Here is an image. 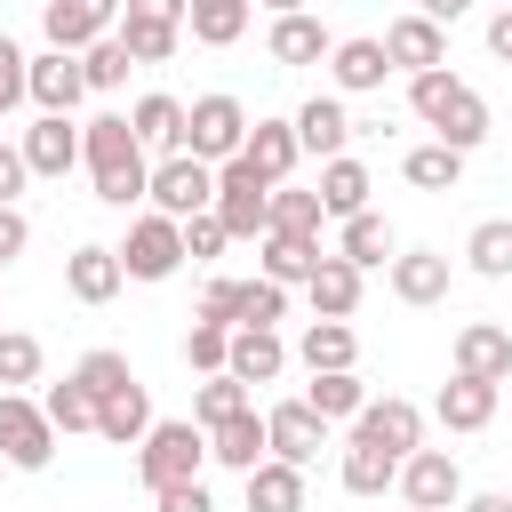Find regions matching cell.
Wrapping results in <instances>:
<instances>
[{
    "instance_id": "1",
    "label": "cell",
    "mask_w": 512,
    "mask_h": 512,
    "mask_svg": "<svg viewBox=\"0 0 512 512\" xmlns=\"http://www.w3.org/2000/svg\"><path fill=\"white\" fill-rule=\"evenodd\" d=\"M80 168H88V184H96L104 208H136L144 184H152V160H144L128 112H96V120H80Z\"/></svg>"
},
{
    "instance_id": "2",
    "label": "cell",
    "mask_w": 512,
    "mask_h": 512,
    "mask_svg": "<svg viewBox=\"0 0 512 512\" xmlns=\"http://www.w3.org/2000/svg\"><path fill=\"white\" fill-rule=\"evenodd\" d=\"M408 112L432 128V144H456V152H472V144L488 136V96H480L472 80H456L448 64L408 72Z\"/></svg>"
},
{
    "instance_id": "3",
    "label": "cell",
    "mask_w": 512,
    "mask_h": 512,
    "mask_svg": "<svg viewBox=\"0 0 512 512\" xmlns=\"http://www.w3.org/2000/svg\"><path fill=\"white\" fill-rule=\"evenodd\" d=\"M200 464H208V432H200L192 416H152V432L136 440V472H144V488L200 480Z\"/></svg>"
},
{
    "instance_id": "4",
    "label": "cell",
    "mask_w": 512,
    "mask_h": 512,
    "mask_svg": "<svg viewBox=\"0 0 512 512\" xmlns=\"http://www.w3.org/2000/svg\"><path fill=\"white\" fill-rule=\"evenodd\" d=\"M216 224L232 232V240H264V224H272V184L232 152V160H216Z\"/></svg>"
},
{
    "instance_id": "5",
    "label": "cell",
    "mask_w": 512,
    "mask_h": 512,
    "mask_svg": "<svg viewBox=\"0 0 512 512\" xmlns=\"http://www.w3.org/2000/svg\"><path fill=\"white\" fill-rule=\"evenodd\" d=\"M112 256H120L128 280H168V272L184 264V224L160 216V208H144V216H128V240H120Z\"/></svg>"
},
{
    "instance_id": "6",
    "label": "cell",
    "mask_w": 512,
    "mask_h": 512,
    "mask_svg": "<svg viewBox=\"0 0 512 512\" xmlns=\"http://www.w3.org/2000/svg\"><path fill=\"white\" fill-rule=\"evenodd\" d=\"M240 144H248V112H240V96H224V88H216V96L184 104V152H192V160H208V168H216V160H232Z\"/></svg>"
},
{
    "instance_id": "7",
    "label": "cell",
    "mask_w": 512,
    "mask_h": 512,
    "mask_svg": "<svg viewBox=\"0 0 512 512\" xmlns=\"http://www.w3.org/2000/svg\"><path fill=\"white\" fill-rule=\"evenodd\" d=\"M392 488H400V504H408V512H456L464 472H456V456H448V448H408V456H400V472H392Z\"/></svg>"
},
{
    "instance_id": "8",
    "label": "cell",
    "mask_w": 512,
    "mask_h": 512,
    "mask_svg": "<svg viewBox=\"0 0 512 512\" xmlns=\"http://www.w3.org/2000/svg\"><path fill=\"white\" fill-rule=\"evenodd\" d=\"M144 200L160 208V216H200L208 200H216V168L208 160H192V152H160V168H152V184H144Z\"/></svg>"
},
{
    "instance_id": "9",
    "label": "cell",
    "mask_w": 512,
    "mask_h": 512,
    "mask_svg": "<svg viewBox=\"0 0 512 512\" xmlns=\"http://www.w3.org/2000/svg\"><path fill=\"white\" fill-rule=\"evenodd\" d=\"M48 456H56V424H48V408L24 400V392H0V464L40 472Z\"/></svg>"
},
{
    "instance_id": "10",
    "label": "cell",
    "mask_w": 512,
    "mask_h": 512,
    "mask_svg": "<svg viewBox=\"0 0 512 512\" xmlns=\"http://www.w3.org/2000/svg\"><path fill=\"white\" fill-rule=\"evenodd\" d=\"M264 448H272L280 464H312V456L328 448V416L304 408V400H272V408H264Z\"/></svg>"
},
{
    "instance_id": "11",
    "label": "cell",
    "mask_w": 512,
    "mask_h": 512,
    "mask_svg": "<svg viewBox=\"0 0 512 512\" xmlns=\"http://www.w3.org/2000/svg\"><path fill=\"white\" fill-rule=\"evenodd\" d=\"M80 96H88V80H80L72 48H48V56L24 64V104L32 112H80Z\"/></svg>"
},
{
    "instance_id": "12",
    "label": "cell",
    "mask_w": 512,
    "mask_h": 512,
    "mask_svg": "<svg viewBox=\"0 0 512 512\" xmlns=\"http://www.w3.org/2000/svg\"><path fill=\"white\" fill-rule=\"evenodd\" d=\"M16 152H24L32 176H72V168H80V120H72V112H40Z\"/></svg>"
},
{
    "instance_id": "13",
    "label": "cell",
    "mask_w": 512,
    "mask_h": 512,
    "mask_svg": "<svg viewBox=\"0 0 512 512\" xmlns=\"http://www.w3.org/2000/svg\"><path fill=\"white\" fill-rule=\"evenodd\" d=\"M352 432H360V440H376V448H392V456H408V448H424V408H416V400H400V392H384V400H360Z\"/></svg>"
},
{
    "instance_id": "14",
    "label": "cell",
    "mask_w": 512,
    "mask_h": 512,
    "mask_svg": "<svg viewBox=\"0 0 512 512\" xmlns=\"http://www.w3.org/2000/svg\"><path fill=\"white\" fill-rule=\"evenodd\" d=\"M112 16H120V0H48L40 8V32H48V48H88V40H104L112 32Z\"/></svg>"
},
{
    "instance_id": "15",
    "label": "cell",
    "mask_w": 512,
    "mask_h": 512,
    "mask_svg": "<svg viewBox=\"0 0 512 512\" xmlns=\"http://www.w3.org/2000/svg\"><path fill=\"white\" fill-rule=\"evenodd\" d=\"M384 56H392V72H432V64H448V32L408 8V16L384 24Z\"/></svg>"
},
{
    "instance_id": "16",
    "label": "cell",
    "mask_w": 512,
    "mask_h": 512,
    "mask_svg": "<svg viewBox=\"0 0 512 512\" xmlns=\"http://www.w3.org/2000/svg\"><path fill=\"white\" fill-rule=\"evenodd\" d=\"M120 280H128V272H120V256H112L104 240H80V248L64 256V296H72V304H112Z\"/></svg>"
},
{
    "instance_id": "17",
    "label": "cell",
    "mask_w": 512,
    "mask_h": 512,
    "mask_svg": "<svg viewBox=\"0 0 512 512\" xmlns=\"http://www.w3.org/2000/svg\"><path fill=\"white\" fill-rule=\"evenodd\" d=\"M360 288H368V272L344 264L336 248H320V264H312V280H304L312 312H320V320H352V312H360Z\"/></svg>"
},
{
    "instance_id": "18",
    "label": "cell",
    "mask_w": 512,
    "mask_h": 512,
    "mask_svg": "<svg viewBox=\"0 0 512 512\" xmlns=\"http://www.w3.org/2000/svg\"><path fill=\"white\" fill-rule=\"evenodd\" d=\"M264 48H272V64H328V24L312 16V8H288V16H272V32H264Z\"/></svg>"
},
{
    "instance_id": "19",
    "label": "cell",
    "mask_w": 512,
    "mask_h": 512,
    "mask_svg": "<svg viewBox=\"0 0 512 512\" xmlns=\"http://www.w3.org/2000/svg\"><path fill=\"white\" fill-rule=\"evenodd\" d=\"M384 72H392V56H384V40H368V32L328 48V80H336L344 96H376V88H384Z\"/></svg>"
},
{
    "instance_id": "20",
    "label": "cell",
    "mask_w": 512,
    "mask_h": 512,
    "mask_svg": "<svg viewBox=\"0 0 512 512\" xmlns=\"http://www.w3.org/2000/svg\"><path fill=\"white\" fill-rule=\"evenodd\" d=\"M456 376L504 384V376H512V336H504L496 320H464V328H456Z\"/></svg>"
},
{
    "instance_id": "21",
    "label": "cell",
    "mask_w": 512,
    "mask_h": 512,
    "mask_svg": "<svg viewBox=\"0 0 512 512\" xmlns=\"http://www.w3.org/2000/svg\"><path fill=\"white\" fill-rule=\"evenodd\" d=\"M432 416H440L448 432H488V424H496V384H488V376H448L440 400H432Z\"/></svg>"
},
{
    "instance_id": "22",
    "label": "cell",
    "mask_w": 512,
    "mask_h": 512,
    "mask_svg": "<svg viewBox=\"0 0 512 512\" xmlns=\"http://www.w3.org/2000/svg\"><path fill=\"white\" fill-rule=\"evenodd\" d=\"M288 128H296V152H312V160H336V152L352 144V112H344L336 96H312Z\"/></svg>"
},
{
    "instance_id": "23",
    "label": "cell",
    "mask_w": 512,
    "mask_h": 512,
    "mask_svg": "<svg viewBox=\"0 0 512 512\" xmlns=\"http://www.w3.org/2000/svg\"><path fill=\"white\" fill-rule=\"evenodd\" d=\"M384 272H392V296L400 304H440L448 296V256L440 248H400Z\"/></svg>"
},
{
    "instance_id": "24",
    "label": "cell",
    "mask_w": 512,
    "mask_h": 512,
    "mask_svg": "<svg viewBox=\"0 0 512 512\" xmlns=\"http://www.w3.org/2000/svg\"><path fill=\"white\" fill-rule=\"evenodd\" d=\"M264 456H272V448H264V416H256V408H240V416L208 424V464L248 472V464H264Z\"/></svg>"
},
{
    "instance_id": "25",
    "label": "cell",
    "mask_w": 512,
    "mask_h": 512,
    "mask_svg": "<svg viewBox=\"0 0 512 512\" xmlns=\"http://www.w3.org/2000/svg\"><path fill=\"white\" fill-rule=\"evenodd\" d=\"M240 160H248L264 184H288V168H296L304 152H296V128H288V120H248V144H240Z\"/></svg>"
},
{
    "instance_id": "26",
    "label": "cell",
    "mask_w": 512,
    "mask_h": 512,
    "mask_svg": "<svg viewBox=\"0 0 512 512\" xmlns=\"http://www.w3.org/2000/svg\"><path fill=\"white\" fill-rule=\"evenodd\" d=\"M224 368H232L240 384H280V368H288V344H280L272 328H232V352H224Z\"/></svg>"
},
{
    "instance_id": "27",
    "label": "cell",
    "mask_w": 512,
    "mask_h": 512,
    "mask_svg": "<svg viewBox=\"0 0 512 512\" xmlns=\"http://www.w3.org/2000/svg\"><path fill=\"white\" fill-rule=\"evenodd\" d=\"M96 432H104L112 448H136V440L152 432V392H144V384L104 392V400H96Z\"/></svg>"
},
{
    "instance_id": "28",
    "label": "cell",
    "mask_w": 512,
    "mask_h": 512,
    "mask_svg": "<svg viewBox=\"0 0 512 512\" xmlns=\"http://www.w3.org/2000/svg\"><path fill=\"white\" fill-rule=\"evenodd\" d=\"M240 480H248V512H304V464L264 456V464H248Z\"/></svg>"
},
{
    "instance_id": "29",
    "label": "cell",
    "mask_w": 512,
    "mask_h": 512,
    "mask_svg": "<svg viewBox=\"0 0 512 512\" xmlns=\"http://www.w3.org/2000/svg\"><path fill=\"white\" fill-rule=\"evenodd\" d=\"M128 128H136V144H144V152H184V104H176V96H160V88L128 104Z\"/></svg>"
},
{
    "instance_id": "30",
    "label": "cell",
    "mask_w": 512,
    "mask_h": 512,
    "mask_svg": "<svg viewBox=\"0 0 512 512\" xmlns=\"http://www.w3.org/2000/svg\"><path fill=\"white\" fill-rule=\"evenodd\" d=\"M336 256H344V264H360V272H376V264H392L400 248H392V224H384L376 208H360V216H344V224H336Z\"/></svg>"
},
{
    "instance_id": "31",
    "label": "cell",
    "mask_w": 512,
    "mask_h": 512,
    "mask_svg": "<svg viewBox=\"0 0 512 512\" xmlns=\"http://www.w3.org/2000/svg\"><path fill=\"white\" fill-rule=\"evenodd\" d=\"M368 192H376V184H368V168H360L352 152L320 160V208H328L336 224H344V216H360V208H368Z\"/></svg>"
},
{
    "instance_id": "32",
    "label": "cell",
    "mask_w": 512,
    "mask_h": 512,
    "mask_svg": "<svg viewBox=\"0 0 512 512\" xmlns=\"http://www.w3.org/2000/svg\"><path fill=\"white\" fill-rule=\"evenodd\" d=\"M256 256H264V280L304 288V280H312V264H320V240H304V232H264V240H256Z\"/></svg>"
},
{
    "instance_id": "33",
    "label": "cell",
    "mask_w": 512,
    "mask_h": 512,
    "mask_svg": "<svg viewBox=\"0 0 512 512\" xmlns=\"http://www.w3.org/2000/svg\"><path fill=\"white\" fill-rule=\"evenodd\" d=\"M360 400H368V384H360L352 368H312V384H304V408H320L328 424H352Z\"/></svg>"
},
{
    "instance_id": "34",
    "label": "cell",
    "mask_w": 512,
    "mask_h": 512,
    "mask_svg": "<svg viewBox=\"0 0 512 512\" xmlns=\"http://www.w3.org/2000/svg\"><path fill=\"white\" fill-rule=\"evenodd\" d=\"M336 472H344V488H352V496H384V488H392V472H400V456L352 432V440H344V464H336Z\"/></svg>"
},
{
    "instance_id": "35",
    "label": "cell",
    "mask_w": 512,
    "mask_h": 512,
    "mask_svg": "<svg viewBox=\"0 0 512 512\" xmlns=\"http://www.w3.org/2000/svg\"><path fill=\"white\" fill-rule=\"evenodd\" d=\"M184 32L200 48H232L248 32V0H184Z\"/></svg>"
},
{
    "instance_id": "36",
    "label": "cell",
    "mask_w": 512,
    "mask_h": 512,
    "mask_svg": "<svg viewBox=\"0 0 512 512\" xmlns=\"http://www.w3.org/2000/svg\"><path fill=\"white\" fill-rule=\"evenodd\" d=\"M296 360H304V368H352V360H360L352 320H312V328L296 336Z\"/></svg>"
},
{
    "instance_id": "37",
    "label": "cell",
    "mask_w": 512,
    "mask_h": 512,
    "mask_svg": "<svg viewBox=\"0 0 512 512\" xmlns=\"http://www.w3.org/2000/svg\"><path fill=\"white\" fill-rule=\"evenodd\" d=\"M112 32H120V48H128L136 64H168V56L184 48V24H160V16H120Z\"/></svg>"
},
{
    "instance_id": "38",
    "label": "cell",
    "mask_w": 512,
    "mask_h": 512,
    "mask_svg": "<svg viewBox=\"0 0 512 512\" xmlns=\"http://www.w3.org/2000/svg\"><path fill=\"white\" fill-rule=\"evenodd\" d=\"M400 176H408L416 192H456V184H464V152H456V144H416V152L400 160Z\"/></svg>"
},
{
    "instance_id": "39",
    "label": "cell",
    "mask_w": 512,
    "mask_h": 512,
    "mask_svg": "<svg viewBox=\"0 0 512 512\" xmlns=\"http://www.w3.org/2000/svg\"><path fill=\"white\" fill-rule=\"evenodd\" d=\"M464 264H472L480 280H512V216H488V224H472V240H464Z\"/></svg>"
},
{
    "instance_id": "40",
    "label": "cell",
    "mask_w": 512,
    "mask_h": 512,
    "mask_svg": "<svg viewBox=\"0 0 512 512\" xmlns=\"http://www.w3.org/2000/svg\"><path fill=\"white\" fill-rule=\"evenodd\" d=\"M128 64H136V56L120 48V32H104V40H88V48H80V80H88V96H112V88L128 80Z\"/></svg>"
},
{
    "instance_id": "41",
    "label": "cell",
    "mask_w": 512,
    "mask_h": 512,
    "mask_svg": "<svg viewBox=\"0 0 512 512\" xmlns=\"http://www.w3.org/2000/svg\"><path fill=\"white\" fill-rule=\"evenodd\" d=\"M320 224H328V208H320V192H296V184H272V224H264V232H304V240H320Z\"/></svg>"
},
{
    "instance_id": "42",
    "label": "cell",
    "mask_w": 512,
    "mask_h": 512,
    "mask_svg": "<svg viewBox=\"0 0 512 512\" xmlns=\"http://www.w3.org/2000/svg\"><path fill=\"white\" fill-rule=\"evenodd\" d=\"M40 408H48V424H56V432H96V392H88L80 376L48 384V392H40Z\"/></svg>"
},
{
    "instance_id": "43",
    "label": "cell",
    "mask_w": 512,
    "mask_h": 512,
    "mask_svg": "<svg viewBox=\"0 0 512 512\" xmlns=\"http://www.w3.org/2000/svg\"><path fill=\"white\" fill-rule=\"evenodd\" d=\"M280 312H288V288H280V280H264V272L240 280V296H232V328H272Z\"/></svg>"
},
{
    "instance_id": "44",
    "label": "cell",
    "mask_w": 512,
    "mask_h": 512,
    "mask_svg": "<svg viewBox=\"0 0 512 512\" xmlns=\"http://www.w3.org/2000/svg\"><path fill=\"white\" fill-rule=\"evenodd\" d=\"M240 408H248V384H240L232 368H216V376L192 392V424H200V432H208V424H224V416H240Z\"/></svg>"
},
{
    "instance_id": "45",
    "label": "cell",
    "mask_w": 512,
    "mask_h": 512,
    "mask_svg": "<svg viewBox=\"0 0 512 512\" xmlns=\"http://www.w3.org/2000/svg\"><path fill=\"white\" fill-rule=\"evenodd\" d=\"M40 336H24V328H0V392H16V384H40Z\"/></svg>"
},
{
    "instance_id": "46",
    "label": "cell",
    "mask_w": 512,
    "mask_h": 512,
    "mask_svg": "<svg viewBox=\"0 0 512 512\" xmlns=\"http://www.w3.org/2000/svg\"><path fill=\"white\" fill-rule=\"evenodd\" d=\"M224 352H232V328H224V320H200V312H192V328H184V360H192L200 376H216V368H224Z\"/></svg>"
},
{
    "instance_id": "47",
    "label": "cell",
    "mask_w": 512,
    "mask_h": 512,
    "mask_svg": "<svg viewBox=\"0 0 512 512\" xmlns=\"http://www.w3.org/2000/svg\"><path fill=\"white\" fill-rule=\"evenodd\" d=\"M72 376H80V384H88L96 400H104V392H120V384H136V368H128V352H112V344H96V352H80V368H72Z\"/></svg>"
},
{
    "instance_id": "48",
    "label": "cell",
    "mask_w": 512,
    "mask_h": 512,
    "mask_svg": "<svg viewBox=\"0 0 512 512\" xmlns=\"http://www.w3.org/2000/svg\"><path fill=\"white\" fill-rule=\"evenodd\" d=\"M224 248H232V232L216 224V208H200V216H184V256H200V264H208V256H224Z\"/></svg>"
},
{
    "instance_id": "49",
    "label": "cell",
    "mask_w": 512,
    "mask_h": 512,
    "mask_svg": "<svg viewBox=\"0 0 512 512\" xmlns=\"http://www.w3.org/2000/svg\"><path fill=\"white\" fill-rule=\"evenodd\" d=\"M152 512H216V496H208V480H168V488H152Z\"/></svg>"
},
{
    "instance_id": "50",
    "label": "cell",
    "mask_w": 512,
    "mask_h": 512,
    "mask_svg": "<svg viewBox=\"0 0 512 512\" xmlns=\"http://www.w3.org/2000/svg\"><path fill=\"white\" fill-rule=\"evenodd\" d=\"M24 64H32V56L0 32V112H16V104H24Z\"/></svg>"
},
{
    "instance_id": "51",
    "label": "cell",
    "mask_w": 512,
    "mask_h": 512,
    "mask_svg": "<svg viewBox=\"0 0 512 512\" xmlns=\"http://www.w3.org/2000/svg\"><path fill=\"white\" fill-rule=\"evenodd\" d=\"M24 248H32V224H24V208H16V200H0V272H8Z\"/></svg>"
},
{
    "instance_id": "52",
    "label": "cell",
    "mask_w": 512,
    "mask_h": 512,
    "mask_svg": "<svg viewBox=\"0 0 512 512\" xmlns=\"http://www.w3.org/2000/svg\"><path fill=\"white\" fill-rule=\"evenodd\" d=\"M232 296H240V280H208L200 288V320H224L232 328Z\"/></svg>"
},
{
    "instance_id": "53",
    "label": "cell",
    "mask_w": 512,
    "mask_h": 512,
    "mask_svg": "<svg viewBox=\"0 0 512 512\" xmlns=\"http://www.w3.org/2000/svg\"><path fill=\"white\" fill-rule=\"evenodd\" d=\"M24 184H32V168H24V152H16V144H0V200H16Z\"/></svg>"
},
{
    "instance_id": "54",
    "label": "cell",
    "mask_w": 512,
    "mask_h": 512,
    "mask_svg": "<svg viewBox=\"0 0 512 512\" xmlns=\"http://www.w3.org/2000/svg\"><path fill=\"white\" fill-rule=\"evenodd\" d=\"M128 16H160V24H184V0H120Z\"/></svg>"
},
{
    "instance_id": "55",
    "label": "cell",
    "mask_w": 512,
    "mask_h": 512,
    "mask_svg": "<svg viewBox=\"0 0 512 512\" xmlns=\"http://www.w3.org/2000/svg\"><path fill=\"white\" fill-rule=\"evenodd\" d=\"M488 56H504V64H512V8H496V16H488Z\"/></svg>"
},
{
    "instance_id": "56",
    "label": "cell",
    "mask_w": 512,
    "mask_h": 512,
    "mask_svg": "<svg viewBox=\"0 0 512 512\" xmlns=\"http://www.w3.org/2000/svg\"><path fill=\"white\" fill-rule=\"evenodd\" d=\"M416 16H432V24H456V16H472V0H416Z\"/></svg>"
},
{
    "instance_id": "57",
    "label": "cell",
    "mask_w": 512,
    "mask_h": 512,
    "mask_svg": "<svg viewBox=\"0 0 512 512\" xmlns=\"http://www.w3.org/2000/svg\"><path fill=\"white\" fill-rule=\"evenodd\" d=\"M456 512H512V496H496V488L488 496H456Z\"/></svg>"
},
{
    "instance_id": "58",
    "label": "cell",
    "mask_w": 512,
    "mask_h": 512,
    "mask_svg": "<svg viewBox=\"0 0 512 512\" xmlns=\"http://www.w3.org/2000/svg\"><path fill=\"white\" fill-rule=\"evenodd\" d=\"M256 8H272V16H288V8H312V0H256Z\"/></svg>"
},
{
    "instance_id": "59",
    "label": "cell",
    "mask_w": 512,
    "mask_h": 512,
    "mask_svg": "<svg viewBox=\"0 0 512 512\" xmlns=\"http://www.w3.org/2000/svg\"><path fill=\"white\" fill-rule=\"evenodd\" d=\"M504 8H512V0H504Z\"/></svg>"
}]
</instances>
